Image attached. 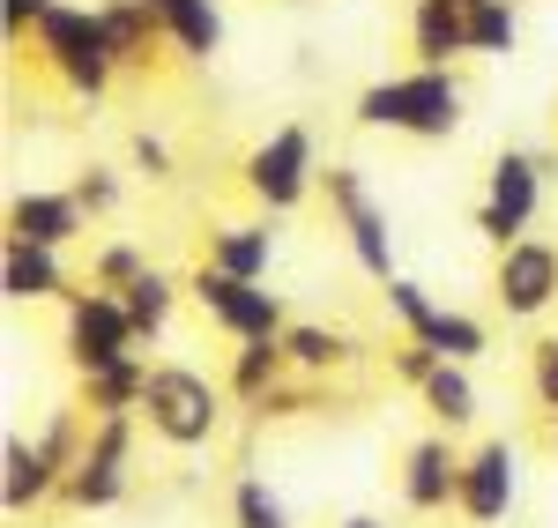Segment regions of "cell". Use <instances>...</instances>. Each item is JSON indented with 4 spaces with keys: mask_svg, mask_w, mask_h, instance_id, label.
<instances>
[{
    "mask_svg": "<svg viewBox=\"0 0 558 528\" xmlns=\"http://www.w3.org/2000/svg\"><path fill=\"white\" fill-rule=\"evenodd\" d=\"M357 127H387V134H417V142H447L462 127V83L447 67H410L387 75L357 97Z\"/></svg>",
    "mask_w": 558,
    "mask_h": 528,
    "instance_id": "6da1fadb",
    "label": "cell"
},
{
    "mask_svg": "<svg viewBox=\"0 0 558 528\" xmlns=\"http://www.w3.org/2000/svg\"><path fill=\"white\" fill-rule=\"evenodd\" d=\"M142 425L165 446H209L223 432V388L209 372H194V365H149Z\"/></svg>",
    "mask_w": 558,
    "mask_h": 528,
    "instance_id": "7a4b0ae2",
    "label": "cell"
},
{
    "mask_svg": "<svg viewBox=\"0 0 558 528\" xmlns=\"http://www.w3.org/2000/svg\"><path fill=\"white\" fill-rule=\"evenodd\" d=\"M31 38H38L45 67L75 89V97H105L112 75H120V60H112V38H105V23H97V8H68V0H52Z\"/></svg>",
    "mask_w": 558,
    "mask_h": 528,
    "instance_id": "3957f363",
    "label": "cell"
},
{
    "mask_svg": "<svg viewBox=\"0 0 558 528\" xmlns=\"http://www.w3.org/2000/svg\"><path fill=\"white\" fill-rule=\"evenodd\" d=\"M68 357L75 372H105V365H128L142 357V335H134V312L120 291H68Z\"/></svg>",
    "mask_w": 558,
    "mask_h": 528,
    "instance_id": "277c9868",
    "label": "cell"
},
{
    "mask_svg": "<svg viewBox=\"0 0 558 528\" xmlns=\"http://www.w3.org/2000/svg\"><path fill=\"white\" fill-rule=\"evenodd\" d=\"M128 462H134V417H97V432H89L83 462L68 469L60 499H68V506H83V514H112V506L134 491Z\"/></svg>",
    "mask_w": 558,
    "mask_h": 528,
    "instance_id": "5b68a950",
    "label": "cell"
},
{
    "mask_svg": "<svg viewBox=\"0 0 558 528\" xmlns=\"http://www.w3.org/2000/svg\"><path fill=\"white\" fill-rule=\"evenodd\" d=\"M194 306L209 312L216 328L231 335V343H268V335H283L291 328V312H283V298L276 291H260V283H239V275H223V268H194Z\"/></svg>",
    "mask_w": 558,
    "mask_h": 528,
    "instance_id": "8992f818",
    "label": "cell"
},
{
    "mask_svg": "<svg viewBox=\"0 0 558 528\" xmlns=\"http://www.w3.org/2000/svg\"><path fill=\"white\" fill-rule=\"evenodd\" d=\"M313 179H320V164H313V134H305L299 120H283V127L246 157V194H254L268 217H291L305 194H313Z\"/></svg>",
    "mask_w": 558,
    "mask_h": 528,
    "instance_id": "52a82bcc",
    "label": "cell"
},
{
    "mask_svg": "<svg viewBox=\"0 0 558 528\" xmlns=\"http://www.w3.org/2000/svg\"><path fill=\"white\" fill-rule=\"evenodd\" d=\"M536 201H544V164L521 157V149H499V157H492V179H484V201H476V231L507 254L514 238H529Z\"/></svg>",
    "mask_w": 558,
    "mask_h": 528,
    "instance_id": "ba28073f",
    "label": "cell"
},
{
    "mask_svg": "<svg viewBox=\"0 0 558 528\" xmlns=\"http://www.w3.org/2000/svg\"><path fill=\"white\" fill-rule=\"evenodd\" d=\"M320 186H328V209H336L343 231H350L357 268H365L373 283H395V231H387V209L365 194V172H357V164H328Z\"/></svg>",
    "mask_w": 558,
    "mask_h": 528,
    "instance_id": "9c48e42d",
    "label": "cell"
},
{
    "mask_svg": "<svg viewBox=\"0 0 558 528\" xmlns=\"http://www.w3.org/2000/svg\"><path fill=\"white\" fill-rule=\"evenodd\" d=\"M514 499H521V454L507 440H484L470 462H462V499H454V514L470 528H499L514 514Z\"/></svg>",
    "mask_w": 558,
    "mask_h": 528,
    "instance_id": "30bf717a",
    "label": "cell"
},
{
    "mask_svg": "<svg viewBox=\"0 0 558 528\" xmlns=\"http://www.w3.org/2000/svg\"><path fill=\"white\" fill-rule=\"evenodd\" d=\"M492 298L507 320H536L558 298V246L551 238H514L492 268Z\"/></svg>",
    "mask_w": 558,
    "mask_h": 528,
    "instance_id": "8fae6325",
    "label": "cell"
},
{
    "mask_svg": "<svg viewBox=\"0 0 558 528\" xmlns=\"http://www.w3.org/2000/svg\"><path fill=\"white\" fill-rule=\"evenodd\" d=\"M462 499V454L447 440H417L402 454V506L410 514H447Z\"/></svg>",
    "mask_w": 558,
    "mask_h": 528,
    "instance_id": "7c38bea8",
    "label": "cell"
},
{
    "mask_svg": "<svg viewBox=\"0 0 558 528\" xmlns=\"http://www.w3.org/2000/svg\"><path fill=\"white\" fill-rule=\"evenodd\" d=\"M83 201L75 194H45V186H31V194H15L8 201V238H31V246H68V238H83Z\"/></svg>",
    "mask_w": 558,
    "mask_h": 528,
    "instance_id": "4fadbf2b",
    "label": "cell"
},
{
    "mask_svg": "<svg viewBox=\"0 0 558 528\" xmlns=\"http://www.w3.org/2000/svg\"><path fill=\"white\" fill-rule=\"evenodd\" d=\"M60 484H68V469H60L38 440H8V446H0V506H8V514L45 506Z\"/></svg>",
    "mask_w": 558,
    "mask_h": 528,
    "instance_id": "5bb4252c",
    "label": "cell"
},
{
    "mask_svg": "<svg viewBox=\"0 0 558 528\" xmlns=\"http://www.w3.org/2000/svg\"><path fill=\"white\" fill-rule=\"evenodd\" d=\"M68 291V268L52 246H31V238H8L0 246V298L8 306H38V298H60Z\"/></svg>",
    "mask_w": 558,
    "mask_h": 528,
    "instance_id": "9a60e30c",
    "label": "cell"
},
{
    "mask_svg": "<svg viewBox=\"0 0 558 528\" xmlns=\"http://www.w3.org/2000/svg\"><path fill=\"white\" fill-rule=\"evenodd\" d=\"M410 45H417V67H447L454 52H470V0H417Z\"/></svg>",
    "mask_w": 558,
    "mask_h": 528,
    "instance_id": "2e32d148",
    "label": "cell"
},
{
    "mask_svg": "<svg viewBox=\"0 0 558 528\" xmlns=\"http://www.w3.org/2000/svg\"><path fill=\"white\" fill-rule=\"evenodd\" d=\"M157 23H165V38L186 52V60H216L223 52V8L216 0H142Z\"/></svg>",
    "mask_w": 558,
    "mask_h": 528,
    "instance_id": "e0dca14e",
    "label": "cell"
},
{
    "mask_svg": "<svg viewBox=\"0 0 558 528\" xmlns=\"http://www.w3.org/2000/svg\"><path fill=\"white\" fill-rule=\"evenodd\" d=\"M209 268L239 275V283H268V268H276V231H268V223H216L209 231Z\"/></svg>",
    "mask_w": 558,
    "mask_h": 528,
    "instance_id": "ac0fdd59",
    "label": "cell"
},
{
    "mask_svg": "<svg viewBox=\"0 0 558 528\" xmlns=\"http://www.w3.org/2000/svg\"><path fill=\"white\" fill-rule=\"evenodd\" d=\"M142 395H149V357L83 372V409L89 417H142Z\"/></svg>",
    "mask_w": 558,
    "mask_h": 528,
    "instance_id": "d6986e66",
    "label": "cell"
},
{
    "mask_svg": "<svg viewBox=\"0 0 558 528\" xmlns=\"http://www.w3.org/2000/svg\"><path fill=\"white\" fill-rule=\"evenodd\" d=\"M97 23L112 38V60L120 67H149V45L165 38V23L142 8V0H97Z\"/></svg>",
    "mask_w": 558,
    "mask_h": 528,
    "instance_id": "ffe728a7",
    "label": "cell"
},
{
    "mask_svg": "<svg viewBox=\"0 0 558 528\" xmlns=\"http://www.w3.org/2000/svg\"><path fill=\"white\" fill-rule=\"evenodd\" d=\"M283 372H291V357H283V335H268V343H239V357H231V395L260 409V402L283 388Z\"/></svg>",
    "mask_w": 558,
    "mask_h": 528,
    "instance_id": "44dd1931",
    "label": "cell"
},
{
    "mask_svg": "<svg viewBox=\"0 0 558 528\" xmlns=\"http://www.w3.org/2000/svg\"><path fill=\"white\" fill-rule=\"evenodd\" d=\"M283 357H291V372H305V380H328V372L350 365V335L313 328V320H291V328H283Z\"/></svg>",
    "mask_w": 558,
    "mask_h": 528,
    "instance_id": "7402d4cb",
    "label": "cell"
},
{
    "mask_svg": "<svg viewBox=\"0 0 558 528\" xmlns=\"http://www.w3.org/2000/svg\"><path fill=\"white\" fill-rule=\"evenodd\" d=\"M417 395H425V409L439 417V425H447V432L476 425V380H470V365H439V372H432Z\"/></svg>",
    "mask_w": 558,
    "mask_h": 528,
    "instance_id": "603a6c76",
    "label": "cell"
},
{
    "mask_svg": "<svg viewBox=\"0 0 558 528\" xmlns=\"http://www.w3.org/2000/svg\"><path fill=\"white\" fill-rule=\"evenodd\" d=\"M120 298H128L134 335H142V343H157V335L172 328V298H179V291H172V275H165V268H142V275H134Z\"/></svg>",
    "mask_w": 558,
    "mask_h": 528,
    "instance_id": "cb8c5ba5",
    "label": "cell"
},
{
    "mask_svg": "<svg viewBox=\"0 0 558 528\" xmlns=\"http://www.w3.org/2000/svg\"><path fill=\"white\" fill-rule=\"evenodd\" d=\"M410 343H425V351L447 357V365H470V357H484V320H476V312L439 306V312H432V328H425V335H410Z\"/></svg>",
    "mask_w": 558,
    "mask_h": 528,
    "instance_id": "d4e9b609",
    "label": "cell"
},
{
    "mask_svg": "<svg viewBox=\"0 0 558 528\" xmlns=\"http://www.w3.org/2000/svg\"><path fill=\"white\" fill-rule=\"evenodd\" d=\"M514 45H521L514 0H470V52H484V60H507Z\"/></svg>",
    "mask_w": 558,
    "mask_h": 528,
    "instance_id": "484cf974",
    "label": "cell"
},
{
    "mask_svg": "<svg viewBox=\"0 0 558 528\" xmlns=\"http://www.w3.org/2000/svg\"><path fill=\"white\" fill-rule=\"evenodd\" d=\"M231 528H291V506L268 491V477H239L231 484Z\"/></svg>",
    "mask_w": 558,
    "mask_h": 528,
    "instance_id": "4316f807",
    "label": "cell"
},
{
    "mask_svg": "<svg viewBox=\"0 0 558 528\" xmlns=\"http://www.w3.org/2000/svg\"><path fill=\"white\" fill-rule=\"evenodd\" d=\"M387 312L402 320V335H425V328H432V312H439V298H432L425 283L395 275V283H387Z\"/></svg>",
    "mask_w": 558,
    "mask_h": 528,
    "instance_id": "83f0119b",
    "label": "cell"
},
{
    "mask_svg": "<svg viewBox=\"0 0 558 528\" xmlns=\"http://www.w3.org/2000/svg\"><path fill=\"white\" fill-rule=\"evenodd\" d=\"M142 268H149V254L120 238V246H97V261H89V283H97V291H128Z\"/></svg>",
    "mask_w": 558,
    "mask_h": 528,
    "instance_id": "f1b7e54d",
    "label": "cell"
},
{
    "mask_svg": "<svg viewBox=\"0 0 558 528\" xmlns=\"http://www.w3.org/2000/svg\"><path fill=\"white\" fill-rule=\"evenodd\" d=\"M68 194H75V201H83V217H112V209H120V179L105 172V164H89V172L75 179V186H68Z\"/></svg>",
    "mask_w": 558,
    "mask_h": 528,
    "instance_id": "f546056e",
    "label": "cell"
},
{
    "mask_svg": "<svg viewBox=\"0 0 558 528\" xmlns=\"http://www.w3.org/2000/svg\"><path fill=\"white\" fill-rule=\"evenodd\" d=\"M529 380H536V402L558 417V335H544V343L529 351Z\"/></svg>",
    "mask_w": 558,
    "mask_h": 528,
    "instance_id": "4dcf8cb0",
    "label": "cell"
},
{
    "mask_svg": "<svg viewBox=\"0 0 558 528\" xmlns=\"http://www.w3.org/2000/svg\"><path fill=\"white\" fill-rule=\"evenodd\" d=\"M439 365H447V357H432L425 343H402V351H395V380H410V388H425V380L439 372Z\"/></svg>",
    "mask_w": 558,
    "mask_h": 528,
    "instance_id": "1f68e13d",
    "label": "cell"
},
{
    "mask_svg": "<svg viewBox=\"0 0 558 528\" xmlns=\"http://www.w3.org/2000/svg\"><path fill=\"white\" fill-rule=\"evenodd\" d=\"M45 8H52V0H0V30H8V45L23 38V30H38Z\"/></svg>",
    "mask_w": 558,
    "mask_h": 528,
    "instance_id": "d6a6232c",
    "label": "cell"
},
{
    "mask_svg": "<svg viewBox=\"0 0 558 528\" xmlns=\"http://www.w3.org/2000/svg\"><path fill=\"white\" fill-rule=\"evenodd\" d=\"M134 164H142V172H149V179H172V149H165L157 134L142 127V134H134Z\"/></svg>",
    "mask_w": 558,
    "mask_h": 528,
    "instance_id": "836d02e7",
    "label": "cell"
},
{
    "mask_svg": "<svg viewBox=\"0 0 558 528\" xmlns=\"http://www.w3.org/2000/svg\"><path fill=\"white\" fill-rule=\"evenodd\" d=\"M343 528H387V521H373V514H350V521Z\"/></svg>",
    "mask_w": 558,
    "mask_h": 528,
    "instance_id": "e575fe53",
    "label": "cell"
}]
</instances>
